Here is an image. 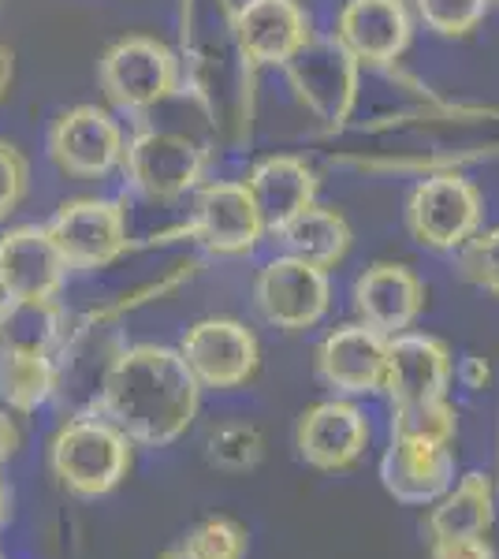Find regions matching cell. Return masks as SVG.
<instances>
[{
    "label": "cell",
    "instance_id": "obj_1",
    "mask_svg": "<svg viewBox=\"0 0 499 559\" xmlns=\"http://www.w3.org/2000/svg\"><path fill=\"white\" fill-rule=\"evenodd\" d=\"M198 403L202 384L176 347L161 344L123 347L108 366L97 395L102 418L127 432L131 444L146 448H165L183 437L198 418Z\"/></svg>",
    "mask_w": 499,
    "mask_h": 559
},
{
    "label": "cell",
    "instance_id": "obj_2",
    "mask_svg": "<svg viewBox=\"0 0 499 559\" xmlns=\"http://www.w3.org/2000/svg\"><path fill=\"white\" fill-rule=\"evenodd\" d=\"M183 49L190 60L198 97L213 123L231 128L242 139L250 128V83L253 68L235 38V8L228 0H187L183 8Z\"/></svg>",
    "mask_w": 499,
    "mask_h": 559
},
{
    "label": "cell",
    "instance_id": "obj_3",
    "mask_svg": "<svg viewBox=\"0 0 499 559\" xmlns=\"http://www.w3.org/2000/svg\"><path fill=\"white\" fill-rule=\"evenodd\" d=\"M134 448L108 418L79 414L63 421L57 437L49 440V471L52 477L79 500L108 496L131 474Z\"/></svg>",
    "mask_w": 499,
    "mask_h": 559
},
{
    "label": "cell",
    "instance_id": "obj_4",
    "mask_svg": "<svg viewBox=\"0 0 499 559\" xmlns=\"http://www.w3.org/2000/svg\"><path fill=\"white\" fill-rule=\"evenodd\" d=\"M485 224V194L466 173L443 168L414 183L406 198V231L437 254H459Z\"/></svg>",
    "mask_w": 499,
    "mask_h": 559
},
{
    "label": "cell",
    "instance_id": "obj_5",
    "mask_svg": "<svg viewBox=\"0 0 499 559\" xmlns=\"http://www.w3.org/2000/svg\"><path fill=\"white\" fill-rule=\"evenodd\" d=\"M298 102L329 128L351 120L361 90V64L335 38H310L284 64Z\"/></svg>",
    "mask_w": 499,
    "mask_h": 559
},
{
    "label": "cell",
    "instance_id": "obj_6",
    "mask_svg": "<svg viewBox=\"0 0 499 559\" xmlns=\"http://www.w3.org/2000/svg\"><path fill=\"white\" fill-rule=\"evenodd\" d=\"M209 153L190 134L179 131H139L123 146V168L131 176L134 191L150 202H176L194 191L205 176Z\"/></svg>",
    "mask_w": 499,
    "mask_h": 559
},
{
    "label": "cell",
    "instance_id": "obj_7",
    "mask_svg": "<svg viewBox=\"0 0 499 559\" xmlns=\"http://www.w3.org/2000/svg\"><path fill=\"white\" fill-rule=\"evenodd\" d=\"M97 79L112 105L120 108H153L168 102L179 86V57L165 41L134 34L116 41L97 64Z\"/></svg>",
    "mask_w": 499,
    "mask_h": 559
},
{
    "label": "cell",
    "instance_id": "obj_8",
    "mask_svg": "<svg viewBox=\"0 0 499 559\" xmlns=\"http://www.w3.org/2000/svg\"><path fill=\"white\" fill-rule=\"evenodd\" d=\"M49 236L68 261V269H83V273L116 265L131 247L127 210L120 202H108V198L63 202L49 224Z\"/></svg>",
    "mask_w": 499,
    "mask_h": 559
},
{
    "label": "cell",
    "instance_id": "obj_9",
    "mask_svg": "<svg viewBox=\"0 0 499 559\" xmlns=\"http://www.w3.org/2000/svg\"><path fill=\"white\" fill-rule=\"evenodd\" d=\"M253 302H258V313L272 329H313L332 306L329 269L306 265V261L287 254L272 258L269 265H261L258 280H253Z\"/></svg>",
    "mask_w": 499,
    "mask_h": 559
},
{
    "label": "cell",
    "instance_id": "obj_10",
    "mask_svg": "<svg viewBox=\"0 0 499 559\" xmlns=\"http://www.w3.org/2000/svg\"><path fill=\"white\" fill-rule=\"evenodd\" d=\"M176 350L183 355L194 381L202 388H216V392L242 388L261 366L258 336L235 318H205L190 324Z\"/></svg>",
    "mask_w": 499,
    "mask_h": 559
},
{
    "label": "cell",
    "instance_id": "obj_11",
    "mask_svg": "<svg viewBox=\"0 0 499 559\" xmlns=\"http://www.w3.org/2000/svg\"><path fill=\"white\" fill-rule=\"evenodd\" d=\"M187 236L202 242L209 254L239 258L250 254L265 239V221H261L247 183L216 179V183H205L198 191L194 210H190L187 221Z\"/></svg>",
    "mask_w": 499,
    "mask_h": 559
},
{
    "label": "cell",
    "instance_id": "obj_12",
    "mask_svg": "<svg viewBox=\"0 0 499 559\" xmlns=\"http://www.w3.org/2000/svg\"><path fill=\"white\" fill-rule=\"evenodd\" d=\"M332 38L361 68H392L414 38V12L406 0H343Z\"/></svg>",
    "mask_w": 499,
    "mask_h": 559
},
{
    "label": "cell",
    "instance_id": "obj_13",
    "mask_svg": "<svg viewBox=\"0 0 499 559\" xmlns=\"http://www.w3.org/2000/svg\"><path fill=\"white\" fill-rule=\"evenodd\" d=\"M123 131L105 108L75 105L52 123L49 157L60 173L79 179H102L123 160Z\"/></svg>",
    "mask_w": 499,
    "mask_h": 559
},
{
    "label": "cell",
    "instance_id": "obj_14",
    "mask_svg": "<svg viewBox=\"0 0 499 559\" xmlns=\"http://www.w3.org/2000/svg\"><path fill=\"white\" fill-rule=\"evenodd\" d=\"M451 373V350L443 340L429 332H399L388 340V373L384 392L392 407H414V403H437L448 400Z\"/></svg>",
    "mask_w": 499,
    "mask_h": 559
},
{
    "label": "cell",
    "instance_id": "obj_15",
    "mask_svg": "<svg viewBox=\"0 0 499 559\" xmlns=\"http://www.w3.org/2000/svg\"><path fill=\"white\" fill-rule=\"evenodd\" d=\"M68 273L49 228L23 224L0 236V299H57Z\"/></svg>",
    "mask_w": 499,
    "mask_h": 559
},
{
    "label": "cell",
    "instance_id": "obj_16",
    "mask_svg": "<svg viewBox=\"0 0 499 559\" xmlns=\"http://www.w3.org/2000/svg\"><path fill=\"white\" fill-rule=\"evenodd\" d=\"M388 373V336L354 321L340 324L317 347V377L340 395L384 392Z\"/></svg>",
    "mask_w": 499,
    "mask_h": 559
},
{
    "label": "cell",
    "instance_id": "obj_17",
    "mask_svg": "<svg viewBox=\"0 0 499 559\" xmlns=\"http://www.w3.org/2000/svg\"><path fill=\"white\" fill-rule=\"evenodd\" d=\"M295 444L313 471H351L369 448V421L351 400H324L298 418Z\"/></svg>",
    "mask_w": 499,
    "mask_h": 559
},
{
    "label": "cell",
    "instance_id": "obj_18",
    "mask_svg": "<svg viewBox=\"0 0 499 559\" xmlns=\"http://www.w3.org/2000/svg\"><path fill=\"white\" fill-rule=\"evenodd\" d=\"M351 299L361 324L392 340L399 332H411L425 313V284L414 269L399 265V261H373L354 280Z\"/></svg>",
    "mask_w": 499,
    "mask_h": 559
},
{
    "label": "cell",
    "instance_id": "obj_19",
    "mask_svg": "<svg viewBox=\"0 0 499 559\" xmlns=\"http://www.w3.org/2000/svg\"><path fill=\"white\" fill-rule=\"evenodd\" d=\"M235 38L253 68H284L313 31L298 0H247L235 8Z\"/></svg>",
    "mask_w": 499,
    "mask_h": 559
},
{
    "label": "cell",
    "instance_id": "obj_20",
    "mask_svg": "<svg viewBox=\"0 0 499 559\" xmlns=\"http://www.w3.org/2000/svg\"><path fill=\"white\" fill-rule=\"evenodd\" d=\"M380 481L399 503H432L455 481V452L440 440L392 432V448L380 463Z\"/></svg>",
    "mask_w": 499,
    "mask_h": 559
},
{
    "label": "cell",
    "instance_id": "obj_21",
    "mask_svg": "<svg viewBox=\"0 0 499 559\" xmlns=\"http://www.w3.org/2000/svg\"><path fill=\"white\" fill-rule=\"evenodd\" d=\"M247 191L258 205L261 221H265V231L287 224L295 213H302L306 205L317 202V173L306 157H295V153H272V157H261L258 165L250 168V176L242 179Z\"/></svg>",
    "mask_w": 499,
    "mask_h": 559
},
{
    "label": "cell",
    "instance_id": "obj_22",
    "mask_svg": "<svg viewBox=\"0 0 499 559\" xmlns=\"http://www.w3.org/2000/svg\"><path fill=\"white\" fill-rule=\"evenodd\" d=\"M272 236L284 247L287 258H298L317 269H335L347 258V250L354 242L347 216L340 210H332V205H317V202L306 205L302 213H295L287 224H280Z\"/></svg>",
    "mask_w": 499,
    "mask_h": 559
},
{
    "label": "cell",
    "instance_id": "obj_23",
    "mask_svg": "<svg viewBox=\"0 0 499 559\" xmlns=\"http://www.w3.org/2000/svg\"><path fill=\"white\" fill-rule=\"evenodd\" d=\"M496 522V492L485 474H466L455 489L440 496L429 511V540L440 537H485Z\"/></svg>",
    "mask_w": 499,
    "mask_h": 559
},
{
    "label": "cell",
    "instance_id": "obj_24",
    "mask_svg": "<svg viewBox=\"0 0 499 559\" xmlns=\"http://www.w3.org/2000/svg\"><path fill=\"white\" fill-rule=\"evenodd\" d=\"M63 340L57 299H0V350L52 355Z\"/></svg>",
    "mask_w": 499,
    "mask_h": 559
},
{
    "label": "cell",
    "instance_id": "obj_25",
    "mask_svg": "<svg viewBox=\"0 0 499 559\" xmlns=\"http://www.w3.org/2000/svg\"><path fill=\"white\" fill-rule=\"evenodd\" d=\"M57 395L52 355H20L0 350V400L12 411H38Z\"/></svg>",
    "mask_w": 499,
    "mask_h": 559
},
{
    "label": "cell",
    "instance_id": "obj_26",
    "mask_svg": "<svg viewBox=\"0 0 499 559\" xmlns=\"http://www.w3.org/2000/svg\"><path fill=\"white\" fill-rule=\"evenodd\" d=\"M488 0H414L417 20L440 38H466L488 15Z\"/></svg>",
    "mask_w": 499,
    "mask_h": 559
},
{
    "label": "cell",
    "instance_id": "obj_27",
    "mask_svg": "<svg viewBox=\"0 0 499 559\" xmlns=\"http://www.w3.org/2000/svg\"><path fill=\"white\" fill-rule=\"evenodd\" d=\"M392 432L399 437H425L440 444H455L459 418L448 400L437 403H414V407H392Z\"/></svg>",
    "mask_w": 499,
    "mask_h": 559
},
{
    "label": "cell",
    "instance_id": "obj_28",
    "mask_svg": "<svg viewBox=\"0 0 499 559\" xmlns=\"http://www.w3.org/2000/svg\"><path fill=\"white\" fill-rule=\"evenodd\" d=\"M209 463L221 466V471H250L261 463V432L247 426V421H231L221 426L209 437Z\"/></svg>",
    "mask_w": 499,
    "mask_h": 559
},
{
    "label": "cell",
    "instance_id": "obj_29",
    "mask_svg": "<svg viewBox=\"0 0 499 559\" xmlns=\"http://www.w3.org/2000/svg\"><path fill=\"white\" fill-rule=\"evenodd\" d=\"M183 545L202 559H242L247 556V530L235 519H205L183 537Z\"/></svg>",
    "mask_w": 499,
    "mask_h": 559
},
{
    "label": "cell",
    "instance_id": "obj_30",
    "mask_svg": "<svg viewBox=\"0 0 499 559\" xmlns=\"http://www.w3.org/2000/svg\"><path fill=\"white\" fill-rule=\"evenodd\" d=\"M459 273L474 287H480L485 295L499 299V224L488 231H477V236L459 250Z\"/></svg>",
    "mask_w": 499,
    "mask_h": 559
},
{
    "label": "cell",
    "instance_id": "obj_31",
    "mask_svg": "<svg viewBox=\"0 0 499 559\" xmlns=\"http://www.w3.org/2000/svg\"><path fill=\"white\" fill-rule=\"evenodd\" d=\"M26 194V160L15 146L0 142V221L8 213H15V205Z\"/></svg>",
    "mask_w": 499,
    "mask_h": 559
},
{
    "label": "cell",
    "instance_id": "obj_32",
    "mask_svg": "<svg viewBox=\"0 0 499 559\" xmlns=\"http://www.w3.org/2000/svg\"><path fill=\"white\" fill-rule=\"evenodd\" d=\"M429 559H496L488 537H440L429 540Z\"/></svg>",
    "mask_w": 499,
    "mask_h": 559
},
{
    "label": "cell",
    "instance_id": "obj_33",
    "mask_svg": "<svg viewBox=\"0 0 499 559\" xmlns=\"http://www.w3.org/2000/svg\"><path fill=\"white\" fill-rule=\"evenodd\" d=\"M15 452H20V429H15V421L0 411V466H4Z\"/></svg>",
    "mask_w": 499,
    "mask_h": 559
},
{
    "label": "cell",
    "instance_id": "obj_34",
    "mask_svg": "<svg viewBox=\"0 0 499 559\" xmlns=\"http://www.w3.org/2000/svg\"><path fill=\"white\" fill-rule=\"evenodd\" d=\"M8 79H12V57H8V49L0 45V97H4V90H8Z\"/></svg>",
    "mask_w": 499,
    "mask_h": 559
},
{
    "label": "cell",
    "instance_id": "obj_35",
    "mask_svg": "<svg viewBox=\"0 0 499 559\" xmlns=\"http://www.w3.org/2000/svg\"><path fill=\"white\" fill-rule=\"evenodd\" d=\"M161 559H202V556H194V552H190L187 545H176V548H168V552L161 556Z\"/></svg>",
    "mask_w": 499,
    "mask_h": 559
},
{
    "label": "cell",
    "instance_id": "obj_36",
    "mask_svg": "<svg viewBox=\"0 0 499 559\" xmlns=\"http://www.w3.org/2000/svg\"><path fill=\"white\" fill-rule=\"evenodd\" d=\"M8 522V485L0 481V526Z\"/></svg>",
    "mask_w": 499,
    "mask_h": 559
},
{
    "label": "cell",
    "instance_id": "obj_37",
    "mask_svg": "<svg viewBox=\"0 0 499 559\" xmlns=\"http://www.w3.org/2000/svg\"><path fill=\"white\" fill-rule=\"evenodd\" d=\"M488 4H499V0H488Z\"/></svg>",
    "mask_w": 499,
    "mask_h": 559
}]
</instances>
